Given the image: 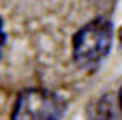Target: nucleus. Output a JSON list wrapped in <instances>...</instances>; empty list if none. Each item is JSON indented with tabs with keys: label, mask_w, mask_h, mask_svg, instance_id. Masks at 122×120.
<instances>
[{
	"label": "nucleus",
	"mask_w": 122,
	"mask_h": 120,
	"mask_svg": "<svg viewBox=\"0 0 122 120\" xmlns=\"http://www.w3.org/2000/svg\"><path fill=\"white\" fill-rule=\"evenodd\" d=\"M112 46V24L97 17L85 24L73 39V58L80 68L90 69L107 56Z\"/></svg>",
	"instance_id": "f257e3e1"
},
{
	"label": "nucleus",
	"mask_w": 122,
	"mask_h": 120,
	"mask_svg": "<svg viewBox=\"0 0 122 120\" xmlns=\"http://www.w3.org/2000/svg\"><path fill=\"white\" fill-rule=\"evenodd\" d=\"M65 101L46 90H25L15 101L12 120H59Z\"/></svg>",
	"instance_id": "f03ea898"
},
{
	"label": "nucleus",
	"mask_w": 122,
	"mask_h": 120,
	"mask_svg": "<svg viewBox=\"0 0 122 120\" xmlns=\"http://www.w3.org/2000/svg\"><path fill=\"white\" fill-rule=\"evenodd\" d=\"M90 120H122V108L119 100L112 95L102 96L90 112Z\"/></svg>",
	"instance_id": "7ed1b4c3"
},
{
	"label": "nucleus",
	"mask_w": 122,
	"mask_h": 120,
	"mask_svg": "<svg viewBox=\"0 0 122 120\" xmlns=\"http://www.w3.org/2000/svg\"><path fill=\"white\" fill-rule=\"evenodd\" d=\"M5 42V32H4V25H2V20H0V49H2Z\"/></svg>",
	"instance_id": "20e7f679"
},
{
	"label": "nucleus",
	"mask_w": 122,
	"mask_h": 120,
	"mask_svg": "<svg viewBox=\"0 0 122 120\" xmlns=\"http://www.w3.org/2000/svg\"><path fill=\"white\" fill-rule=\"evenodd\" d=\"M119 103H120V108H122V88H120V91H119Z\"/></svg>",
	"instance_id": "39448f33"
},
{
	"label": "nucleus",
	"mask_w": 122,
	"mask_h": 120,
	"mask_svg": "<svg viewBox=\"0 0 122 120\" xmlns=\"http://www.w3.org/2000/svg\"><path fill=\"white\" fill-rule=\"evenodd\" d=\"M119 37H120V41H122V29L119 31Z\"/></svg>",
	"instance_id": "423d86ee"
}]
</instances>
